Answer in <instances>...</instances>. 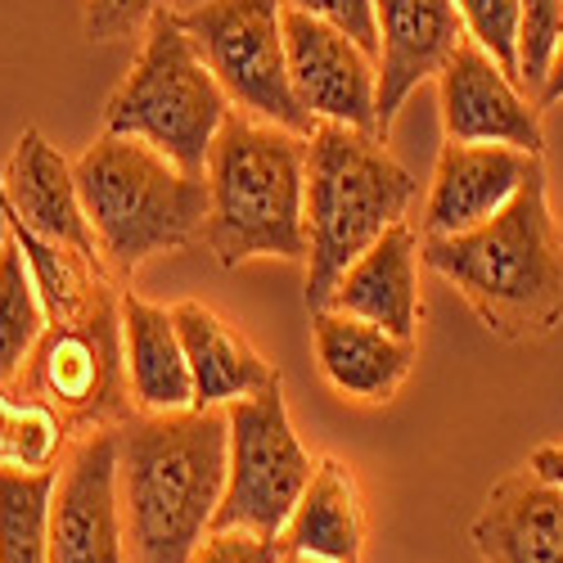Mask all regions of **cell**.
<instances>
[{"mask_svg":"<svg viewBox=\"0 0 563 563\" xmlns=\"http://www.w3.org/2000/svg\"><path fill=\"white\" fill-rule=\"evenodd\" d=\"M203 176V244L225 271L257 257L307 262V135L230 109Z\"/></svg>","mask_w":563,"mask_h":563,"instance_id":"277c9868","label":"cell"},{"mask_svg":"<svg viewBox=\"0 0 563 563\" xmlns=\"http://www.w3.org/2000/svg\"><path fill=\"white\" fill-rule=\"evenodd\" d=\"M73 176L113 279H131L158 253L203 240L208 176L176 167L145 140L104 131L73 163Z\"/></svg>","mask_w":563,"mask_h":563,"instance_id":"5b68a950","label":"cell"},{"mask_svg":"<svg viewBox=\"0 0 563 563\" xmlns=\"http://www.w3.org/2000/svg\"><path fill=\"white\" fill-rule=\"evenodd\" d=\"M285 5L316 14L324 23H334L339 32H347L361 51H369L379 59V27H374V0H285Z\"/></svg>","mask_w":563,"mask_h":563,"instance_id":"f1b7e54d","label":"cell"},{"mask_svg":"<svg viewBox=\"0 0 563 563\" xmlns=\"http://www.w3.org/2000/svg\"><path fill=\"white\" fill-rule=\"evenodd\" d=\"M532 104H537V109H554V104H563V41H559V51H554V59H550V73H545L541 90L532 96Z\"/></svg>","mask_w":563,"mask_h":563,"instance_id":"f546056e","label":"cell"},{"mask_svg":"<svg viewBox=\"0 0 563 563\" xmlns=\"http://www.w3.org/2000/svg\"><path fill=\"white\" fill-rule=\"evenodd\" d=\"M10 249V203H5V167H0V257Z\"/></svg>","mask_w":563,"mask_h":563,"instance_id":"1f68e13d","label":"cell"},{"mask_svg":"<svg viewBox=\"0 0 563 563\" xmlns=\"http://www.w3.org/2000/svg\"><path fill=\"white\" fill-rule=\"evenodd\" d=\"M468 537L483 563H563V492L532 464L514 468L487 492Z\"/></svg>","mask_w":563,"mask_h":563,"instance_id":"e0dca14e","label":"cell"},{"mask_svg":"<svg viewBox=\"0 0 563 563\" xmlns=\"http://www.w3.org/2000/svg\"><path fill=\"white\" fill-rule=\"evenodd\" d=\"M5 203H10V225L36 234L41 244L81 253L86 262L104 266L73 163L36 126H27L14 140V154L5 163Z\"/></svg>","mask_w":563,"mask_h":563,"instance_id":"9a60e30c","label":"cell"},{"mask_svg":"<svg viewBox=\"0 0 563 563\" xmlns=\"http://www.w3.org/2000/svg\"><path fill=\"white\" fill-rule=\"evenodd\" d=\"M51 563H131L113 429L77 433L51 496Z\"/></svg>","mask_w":563,"mask_h":563,"instance_id":"30bf717a","label":"cell"},{"mask_svg":"<svg viewBox=\"0 0 563 563\" xmlns=\"http://www.w3.org/2000/svg\"><path fill=\"white\" fill-rule=\"evenodd\" d=\"M379 27V109L374 135L388 140L401 104L424 81L442 73V64L464 41V19L455 0H374Z\"/></svg>","mask_w":563,"mask_h":563,"instance_id":"4fadbf2b","label":"cell"},{"mask_svg":"<svg viewBox=\"0 0 563 563\" xmlns=\"http://www.w3.org/2000/svg\"><path fill=\"white\" fill-rule=\"evenodd\" d=\"M419 257L509 343H541L563 324V230L550 212L545 172L492 221L446 240H419Z\"/></svg>","mask_w":563,"mask_h":563,"instance_id":"3957f363","label":"cell"},{"mask_svg":"<svg viewBox=\"0 0 563 563\" xmlns=\"http://www.w3.org/2000/svg\"><path fill=\"white\" fill-rule=\"evenodd\" d=\"M68 424L36 397H10L0 388V464L5 468H59Z\"/></svg>","mask_w":563,"mask_h":563,"instance_id":"cb8c5ba5","label":"cell"},{"mask_svg":"<svg viewBox=\"0 0 563 563\" xmlns=\"http://www.w3.org/2000/svg\"><path fill=\"white\" fill-rule=\"evenodd\" d=\"M285 59L294 96L311 122H339L356 131H374L379 109V59L324 23L285 5Z\"/></svg>","mask_w":563,"mask_h":563,"instance_id":"8fae6325","label":"cell"},{"mask_svg":"<svg viewBox=\"0 0 563 563\" xmlns=\"http://www.w3.org/2000/svg\"><path fill=\"white\" fill-rule=\"evenodd\" d=\"M464 19V36L478 41L483 51L519 81V23H523V0H455Z\"/></svg>","mask_w":563,"mask_h":563,"instance_id":"d4e9b609","label":"cell"},{"mask_svg":"<svg viewBox=\"0 0 563 563\" xmlns=\"http://www.w3.org/2000/svg\"><path fill=\"white\" fill-rule=\"evenodd\" d=\"M528 464L537 468V474H541L545 483H554V487L563 492V446H537Z\"/></svg>","mask_w":563,"mask_h":563,"instance_id":"4dcf8cb0","label":"cell"},{"mask_svg":"<svg viewBox=\"0 0 563 563\" xmlns=\"http://www.w3.org/2000/svg\"><path fill=\"white\" fill-rule=\"evenodd\" d=\"M563 41V0H523V23H519V86L537 96L550 59Z\"/></svg>","mask_w":563,"mask_h":563,"instance_id":"484cf974","label":"cell"},{"mask_svg":"<svg viewBox=\"0 0 563 563\" xmlns=\"http://www.w3.org/2000/svg\"><path fill=\"white\" fill-rule=\"evenodd\" d=\"M176 19L234 109L298 135L316 131L289 81L285 0H199L190 10H176Z\"/></svg>","mask_w":563,"mask_h":563,"instance_id":"ba28073f","label":"cell"},{"mask_svg":"<svg viewBox=\"0 0 563 563\" xmlns=\"http://www.w3.org/2000/svg\"><path fill=\"white\" fill-rule=\"evenodd\" d=\"M285 554L289 550L279 537H257L244 528H212L190 563H285Z\"/></svg>","mask_w":563,"mask_h":563,"instance_id":"83f0119b","label":"cell"},{"mask_svg":"<svg viewBox=\"0 0 563 563\" xmlns=\"http://www.w3.org/2000/svg\"><path fill=\"white\" fill-rule=\"evenodd\" d=\"M172 316L195 374V410H225L230 401L279 384V369L208 302L185 298L172 307Z\"/></svg>","mask_w":563,"mask_h":563,"instance_id":"d6986e66","label":"cell"},{"mask_svg":"<svg viewBox=\"0 0 563 563\" xmlns=\"http://www.w3.org/2000/svg\"><path fill=\"white\" fill-rule=\"evenodd\" d=\"M122 352L131 401L145 415L195 410V374L185 361V343L172 307H158L140 294H122Z\"/></svg>","mask_w":563,"mask_h":563,"instance_id":"ffe728a7","label":"cell"},{"mask_svg":"<svg viewBox=\"0 0 563 563\" xmlns=\"http://www.w3.org/2000/svg\"><path fill=\"white\" fill-rule=\"evenodd\" d=\"M415 176L388 154L374 131L316 122L307 135V307L330 302L339 275L406 221Z\"/></svg>","mask_w":563,"mask_h":563,"instance_id":"8992f818","label":"cell"},{"mask_svg":"<svg viewBox=\"0 0 563 563\" xmlns=\"http://www.w3.org/2000/svg\"><path fill=\"white\" fill-rule=\"evenodd\" d=\"M41 334H45L41 289H36V275L27 266L23 244L10 230V249L0 257V388L19 384V374L32 361Z\"/></svg>","mask_w":563,"mask_h":563,"instance_id":"603a6c76","label":"cell"},{"mask_svg":"<svg viewBox=\"0 0 563 563\" xmlns=\"http://www.w3.org/2000/svg\"><path fill=\"white\" fill-rule=\"evenodd\" d=\"M311 347H316L320 379L356 406L393 401L415 369L410 339H397L379 330V324L356 320L334 307L311 311Z\"/></svg>","mask_w":563,"mask_h":563,"instance_id":"2e32d148","label":"cell"},{"mask_svg":"<svg viewBox=\"0 0 563 563\" xmlns=\"http://www.w3.org/2000/svg\"><path fill=\"white\" fill-rule=\"evenodd\" d=\"M225 424H230L225 492H221L212 528H244L257 537H279L320 464L294 433L285 384L230 401Z\"/></svg>","mask_w":563,"mask_h":563,"instance_id":"9c48e42d","label":"cell"},{"mask_svg":"<svg viewBox=\"0 0 563 563\" xmlns=\"http://www.w3.org/2000/svg\"><path fill=\"white\" fill-rule=\"evenodd\" d=\"M163 10H176L172 0H86L81 27L90 41H122L140 36Z\"/></svg>","mask_w":563,"mask_h":563,"instance_id":"4316f807","label":"cell"},{"mask_svg":"<svg viewBox=\"0 0 563 563\" xmlns=\"http://www.w3.org/2000/svg\"><path fill=\"white\" fill-rule=\"evenodd\" d=\"M442 131L460 145H509L523 154H545L541 109L478 41H460L438 73Z\"/></svg>","mask_w":563,"mask_h":563,"instance_id":"7c38bea8","label":"cell"},{"mask_svg":"<svg viewBox=\"0 0 563 563\" xmlns=\"http://www.w3.org/2000/svg\"><path fill=\"white\" fill-rule=\"evenodd\" d=\"M131 563H190L225 492V410H172L113 424Z\"/></svg>","mask_w":563,"mask_h":563,"instance_id":"6da1fadb","label":"cell"},{"mask_svg":"<svg viewBox=\"0 0 563 563\" xmlns=\"http://www.w3.org/2000/svg\"><path fill=\"white\" fill-rule=\"evenodd\" d=\"M289 554H307L320 563H361L365 554V505H361V483L356 474L324 455L316 474L294 505L285 532H279Z\"/></svg>","mask_w":563,"mask_h":563,"instance_id":"44dd1931","label":"cell"},{"mask_svg":"<svg viewBox=\"0 0 563 563\" xmlns=\"http://www.w3.org/2000/svg\"><path fill=\"white\" fill-rule=\"evenodd\" d=\"M541 172L537 154L509 150V145H460L446 140L433 185L424 199V240H446V234H464L496 212H505L519 190Z\"/></svg>","mask_w":563,"mask_h":563,"instance_id":"5bb4252c","label":"cell"},{"mask_svg":"<svg viewBox=\"0 0 563 563\" xmlns=\"http://www.w3.org/2000/svg\"><path fill=\"white\" fill-rule=\"evenodd\" d=\"M419 262H424L419 257V234L406 221H397L339 275V285H334V294L324 307L347 311L356 320H369V324H379V330L415 343L419 320H424Z\"/></svg>","mask_w":563,"mask_h":563,"instance_id":"ac0fdd59","label":"cell"},{"mask_svg":"<svg viewBox=\"0 0 563 563\" xmlns=\"http://www.w3.org/2000/svg\"><path fill=\"white\" fill-rule=\"evenodd\" d=\"M140 36L145 41L131 73L104 104V131L135 135L176 167L203 172L212 140L234 104L195 51L190 32L180 27L176 10H163Z\"/></svg>","mask_w":563,"mask_h":563,"instance_id":"52a82bcc","label":"cell"},{"mask_svg":"<svg viewBox=\"0 0 563 563\" xmlns=\"http://www.w3.org/2000/svg\"><path fill=\"white\" fill-rule=\"evenodd\" d=\"M32 275L45 307V334L19 374L27 397L59 410V419L77 433L131 419L135 401L122 352L118 279L104 266L55 249L32 262Z\"/></svg>","mask_w":563,"mask_h":563,"instance_id":"7a4b0ae2","label":"cell"},{"mask_svg":"<svg viewBox=\"0 0 563 563\" xmlns=\"http://www.w3.org/2000/svg\"><path fill=\"white\" fill-rule=\"evenodd\" d=\"M285 563H320V559H307V554H285Z\"/></svg>","mask_w":563,"mask_h":563,"instance_id":"d6a6232c","label":"cell"},{"mask_svg":"<svg viewBox=\"0 0 563 563\" xmlns=\"http://www.w3.org/2000/svg\"><path fill=\"white\" fill-rule=\"evenodd\" d=\"M59 468L0 464V563H51V496Z\"/></svg>","mask_w":563,"mask_h":563,"instance_id":"7402d4cb","label":"cell"}]
</instances>
